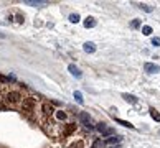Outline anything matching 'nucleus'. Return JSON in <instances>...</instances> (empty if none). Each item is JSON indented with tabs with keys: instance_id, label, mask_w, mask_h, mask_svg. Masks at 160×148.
<instances>
[{
	"instance_id": "nucleus-10",
	"label": "nucleus",
	"mask_w": 160,
	"mask_h": 148,
	"mask_svg": "<svg viewBox=\"0 0 160 148\" xmlns=\"http://www.w3.org/2000/svg\"><path fill=\"white\" fill-rule=\"evenodd\" d=\"M68 71H69V73L73 74L74 77H81V76H83V73H81V69L78 66H74V64H69V66H68Z\"/></svg>"
},
{
	"instance_id": "nucleus-23",
	"label": "nucleus",
	"mask_w": 160,
	"mask_h": 148,
	"mask_svg": "<svg viewBox=\"0 0 160 148\" xmlns=\"http://www.w3.org/2000/svg\"><path fill=\"white\" fill-rule=\"evenodd\" d=\"M0 38H5V33H0Z\"/></svg>"
},
{
	"instance_id": "nucleus-2",
	"label": "nucleus",
	"mask_w": 160,
	"mask_h": 148,
	"mask_svg": "<svg viewBox=\"0 0 160 148\" xmlns=\"http://www.w3.org/2000/svg\"><path fill=\"white\" fill-rule=\"evenodd\" d=\"M22 112L27 115H32L35 112V107H36V101L32 99V97H23V101H22Z\"/></svg>"
},
{
	"instance_id": "nucleus-19",
	"label": "nucleus",
	"mask_w": 160,
	"mask_h": 148,
	"mask_svg": "<svg viewBox=\"0 0 160 148\" xmlns=\"http://www.w3.org/2000/svg\"><path fill=\"white\" fill-rule=\"evenodd\" d=\"M69 21H71V23H78V21H79V15H78V13H71V15H69Z\"/></svg>"
},
{
	"instance_id": "nucleus-3",
	"label": "nucleus",
	"mask_w": 160,
	"mask_h": 148,
	"mask_svg": "<svg viewBox=\"0 0 160 148\" xmlns=\"http://www.w3.org/2000/svg\"><path fill=\"white\" fill-rule=\"evenodd\" d=\"M78 120H79V123H81V125H84V127L91 128V130L94 128L93 119H91V115L87 114V112H81V114L78 115Z\"/></svg>"
},
{
	"instance_id": "nucleus-11",
	"label": "nucleus",
	"mask_w": 160,
	"mask_h": 148,
	"mask_svg": "<svg viewBox=\"0 0 160 148\" xmlns=\"http://www.w3.org/2000/svg\"><path fill=\"white\" fill-rule=\"evenodd\" d=\"M122 99H124V101L126 102H129V104H132V105H135V104H137V97H135V95H132V94H126V92H124V94H122Z\"/></svg>"
},
{
	"instance_id": "nucleus-4",
	"label": "nucleus",
	"mask_w": 160,
	"mask_h": 148,
	"mask_svg": "<svg viewBox=\"0 0 160 148\" xmlns=\"http://www.w3.org/2000/svg\"><path fill=\"white\" fill-rule=\"evenodd\" d=\"M40 110H41V115L45 117V120H46V119H51L53 114H54V109H53V105H51L50 102H43Z\"/></svg>"
},
{
	"instance_id": "nucleus-5",
	"label": "nucleus",
	"mask_w": 160,
	"mask_h": 148,
	"mask_svg": "<svg viewBox=\"0 0 160 148\" xmlns=\"http://www.w3.org/2000/svg\"><path fill=\"white\" fill-rule=\"evenodd\" d=\"M96 128L99 130V133L102 135L104 138H106V137H112V135L116 133V130H114L112 127H107L106 123H102V122H101V123H97V125H96Z\"/></svg>"
},
{
	"instance_id": "nucleus-16",
	"label": "nucleus",
	"mask_w": 160,
	"mask_h": 148,
	"mask_svg": "<svg viewBox=\"0 0 160 148\" xmlns=\"http://www.w3.org/2000/svg\"><path fill=\"white\" fill-rule=\"evenodd\" d=\"M152 27H149V25H144V27H142V33L145 35V36H149V35H152Z\"/></svg>"
},
{
	"instance_id": "nucleus-24",
	"label": "nucleus",
	"mask_w": 160,
	"mask_h": 148,
	"mask_svg": "<svg viewBox=\"0 0 160 148\" xmlns=\"http://www.w3.org/2000/svg\"><path fill=\"white\" fill-rule=\"evenodd\" d=\"M0 92H2V84H0Z\"/></svg>"
},
{
	"instance_id": "nucleus-9",
	"label": "nucleus",
	"mask_w": 160,
	"mask_h": 148,
	"mask_svg": "<svg viewBox=\"0 0 160 148\" xmlns=\"http://www.w3.org/2000/svg\"><path fill=\"white\" fill-rule=\"evenodd\" d=\"M53 117L56 119V120H60V122H65L68 119V114L65 112V110H54V114Z\"/></svg>"
},
{
	"instance_id": "nucleus-20",
	"label": "nucleus",
	"mask_w": 160,
	"mask_h": 148,
	"mask_svg": "<svg viewBox=\"0 0 160 148\" xmlns=\"http://www.w3.org/2000/svg\"><path fill=\"white\" fill-rule=\"evenodd\" d=\"M140 8H142V10H145V12H149V13H150V12H153V8L150 7V5H144V3H142V5H140Z\"/></svg>"
},
{
	"instance_id": "nucleus-12",
	"label": "nucleus",
	"mask_w": 160,
	"mask_h": 148,
	"mask_svg": "<svg viewBox=\"0 0 160 148\" xmlns=\"http://www.w3.org/2000/svg\"><path fill=\"white\" fill-rule=\"evenodd\" d=\"M25 5H30V7H45L46 2H36V0H25Z\"/></svg>"
},
{
	"instance_id": "nucleus-18",
	"label": "nucleus",
	"mask_w": 160,
	"mask_h": 148,
	"mask_svg": "<svg viewBox=\"0 0 160 148\" xmlns=\"http://www.w3.org/2000/svg\"><path fill=\"white\" fill-rule=\"evenodd\" d=\"M74 99H76V101L79 102V104H83V102H84V99H83V94H81L79 91H74Z\"/></svg>"
},
{
	"instance_id": "nucleus-22",
	"label": "nucleus",
	"mask_w": 160,
	"mask_h": 148,
	"mask_svg": "<svg viewBox=\"0 0 160 148\" xmlns=\"http://www.w3.org/2000/svg\"><path fill=\"white\" fill-rule=\"evenodd\" d=\"M130 27H132V28H139L140 27V20H134L132 23H130Z\"/></svg>"
},
{
	"instance_id": "nucleus-1",
	"label": "nucleus",
	"mask_w": 160,
	"mask_h": 148,
	"mask_svg": "<svg viewBox=\"0 0 160 148\" xmlns=\"http://www.w3.org/2000/svg\"><path fill=\"white\" fill-rule=\"evenodd\" d=\"M3 97V104H5V107H18L23 101V95L18 92V91H15V89H10L5 92V95H2Z\"/></svg>"
},
{
	"instance_id": "nucleus-15",
	"label": "nucleus",
	"mask_w": 160,
	"mask_h": 148,
	"mask_svg": "<svg viewBox=\"0 0 160 148\" xmlns=\"http://www.w3.org/2000/svg\"><path fill=\"white\" fill-rule=\"evenodd\" d=\"M116 122H117V123H120V125H124V127H127V128H134V125L130 123V122L120 120V119H117V117H116Z\"/></svg>"
},
{
	"instance_id": "nucleus-21",
	"label": "nucleus",
	"mask_w": 160,
	"mask_h": 148,
	"mask_svg": "<svg viewBox=\"0 0 160 148\" xmlns=\"http://www.w3.org/2000/svg\"><path fill=\"white\" fill-rule=\"evenodd\" d=\"M152 45H153V46H160V38H157V36L152 38Z\"/></svg>"
},
{
	"instance_id": "nucleus-17",
	"label": "nucleus",
	"mask_w": 160,
	"mask_h": 148,
	"mask_svg": "<svg viewBox=\"0 0 160 148\" xmlns=\"http://www.w3.org/2000/svg\"><path fill=\"white\" fill-rule=\"evenodd\" d=\"M150 115H152V119L153 120H157V122H160V114L159 112H157V110H155V109H150Z\"/></svg>"
},
{
	"instance_id": "nucleus-7",
	"label": "nucleus",
	"mask_w": 160,
	"mask_h": 148,
	"mask_svg": "<svg viewBox=\"0 0 160 148\" xmlns=\"http://www.w3.org/2000/svg\"><path fill=\"white\" fill-rule=\"evenodd\" d=\"M66 148H86V141L84 138H78V140H73Z\"/></svg>"
},
{
	"instance_id": "nucleus-14",
	"label": "nucleus",
	"mask_w": 160,
	"mask_h": 148,
	"mask_svg": "<svg viewBox=\"0 0 160 148\" xmlns=\"http://www.w3.org/2000/svg\"><path fill=\"white\" fill-rule=\"evenodd\" d=\"M83 25H84V28H93V27H96V20H94L93 17H87Z\"/></svg>"
},
{
	"instance_id": "nucleus-13",
	"label": "nucleus",
	"mask_w": 160,
	"mask_h": 148,
	"mask_svg": "<svg viewBox=\"0 0 160 148\" xmlns=\"http://www.w3.org/2000/svg\"><path fill=\"white\" fill-rule=\"evenodd\" d=\"M119 141H120V137L112 135V137H109V138L104 140V145H116V143H119Z\"/></svg>"
},
{
	"instance_id": "nucleus-6",
	"label": "nucleus",
	"mask_w": 160,
	"mask_h": 148,
	"mask_svg": "<svg viewBox=\"0 0 160 148\" xmlns=\"http://www.w3.org/2000/svg\"><path fill=\"white\" fill-rule=\"evenodd\" d=\"M144 71L147 74H157V73H160V66L153 64V63H145L144 64Z\"/></svg>"
},
{
	"instance_id": "nucleus-8",
	"label": "nucleus",
	"mask_w": 160,
	"mask_h": 148,
	"mask_svg": "<svg viewBox=\"0 0 160 148\" xmlns=\"http://www.w3.org/2000/svg\"><path fill=\"white\" fill-rule=\"evenodd\" d=\"M83 49H84V53L91 54V53H94V51H96V45H94L93 41H86V43L83 45Z\"/></svg>"
}]
</instances>
